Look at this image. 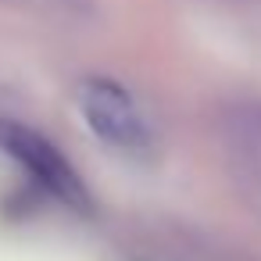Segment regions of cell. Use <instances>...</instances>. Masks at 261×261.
Returning <instances> with one entry per match:
<instances>
[{"mask_svg":"<svg viewBox=\"0 0 261 261\" xmlns=\"http://www.w3.org/2000/svg\"><path fill=\"white\" fill-rule=\"evenodd\" d=\"M79 111L86 125L122 154H147L150 150V125L136 100L111 79H86L79 86Z\"/></svg>","mask_w":261,"mask_h":261,"instance_id":"cell-1","label":"cell"},{"mask_svg":"<svg viewBox=\"0 0 261 261\" xmlns=\"http://www.w3.org/2000/svg\"><path fill=\"white\" fill-rule=\"evenodd\" d=\"M0 150H8L22 168H29L50 193H58L68 204H86V190L79 182V175L72 172V165L61 158V150L54 143H47L40 133L18 125V122H0Z\"/></svg>","mask_w":261,"mask_h":261,"instance_id":"cell-2","label":"cell"},{"mask_svg":"<svg viewBox=\"0 0 261 261\" xmlns=\"http://www.w3.org/2000/svg\"><path fill=\"white\" fill-rule=\"evenodd\" d=\"M222 140L240 172L261 190V100H236L222 111Z\"/></svg>","mask_w":261,"mask_h":261,"instance_id":"cell-3","label":"cell"}]
</instances>
